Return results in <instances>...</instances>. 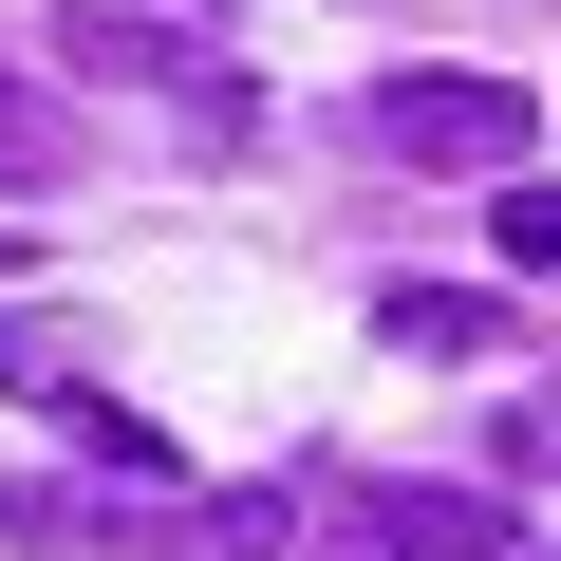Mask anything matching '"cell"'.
Listing matches in <instances>:
<instances>
[{
  "instance_id": "obj_1",
  "label": "cell",
  "mask_w": 561,
  "mask_h": 561,
  "mask_svg": "<svg viewBox=\"0 0 561 561\" xmlns=\"http://www.w3.org/2000/svg\"><path fill=\"white\" fill-rule=\"evenodd\" d=\"M375 131H393L412 169H524V150H542V113H524L505 76H393Z\"/></svg>"
},
{
  "instance_id": "obj_2",
  "label": "cell",
  "mask_w": 561,
  "mask_h": 561,
  "mask_svg": "<svg viewBox=\"0 0 561 561\" xmlns=\"http://www.w3.org/2000/svg\"><path fill=\"white\" fill-rule=\"evenodd\" d=\"M131 561H280V486H187L131 524Z\"/></svg>"
},
{
  "instance_id": "obj_3",
  "label": "cell",
  "mask_w": 561,
  "mask_h": 561,
  "mask_svg": "<svg viewBox=\"0 0 561 561\" xmlns=\"http://www.w3.org/2000/svg\"><path fill=\"white\" fill-rule=\"evenodd\" d=\"M375 561H505V486H375Z\"/></svg>"
},
{
  "instance_id": "obj_4",
  "label": "cell",
  "mask_w": 561,
  "mask_h": 561,
  "mask_svg": "<svg viewBox=\"0 0 561 561\" xmlns=\"http://www.w3.org/2000/svg\"><path fill=\"white\" fill-rule=\"evenodd\" d=\"M375 337H393V356H486V337H505V300H468V280H393Z\"/></svg>"
},
{
  "instance_id": "obj_5",
  "label": "cell",
  "mask_w": 561,
  "mask_h": 561,
  "mask_svg": "<svg viewBox=\"0 0 561 561\" xmlns=\"http://www.w3.org/2000/svg\"><path fill=\"white\" fill-rule=\"evenodd\" d=\"M0 187H76V113L38 76H0Z\"/></svg>"
},
{
  "instance_id": "obj_6",
  "label": "cell",
  "mask_w": 561,
  "mask_h": 561,
  "mask_svg": "<svg viewBox=\"0 0 561 561\" xmlns=\"http://www.w3.org/2000/svg\"><path fill=\"white\" fill-rule=\"evenodd\" d=\"M0 393H57V412H76V393H94V356H76V319H0Z\"/></svg>"
},
{
  "instance_id": "obj_7",
  "label": "cell",
  "mask_w": 561,
  "mask_h": 561,
  "mask_svg": "<svg viewBox=\"0 0 561 561\" xmlns=\"http://www.w3.org/2000/svg\"><path fill=\"white\" fill-rule=\"evenodd\" d=\"M0 542H38V561H57V542H94V505H76V486H0Z\"/></svg>"
},
{
  "instance_id": "obj_8",
  "label": "cell",
  "mask_w": 561,
  "mask_h": 561,
  "mask_svg": "<svg viewBox=\"0 0 561 561\" xmlns=\"http://www.w3.org/2000/svg\"><path fill=\"white\" fill-rule=\"evenodd\" d=\"M505 262H524V280H561V187H505Z\"/></svg>"
},
{
  "instance_id": "obj_9",
  "label": "cell",
  "mask_w": 561,
  "mask_h": 561,
  "mask_svg": "<svg viewBox=\"0 0 561 561\" xmlns=\"http://www.w3.org/2000/svg\"><path fill=\"white\" fill-rule=\"evenodd\" d=\"M486 449H505V468H561V375H542V393H505V431H486Z\"/></svg>"
},
{
  "instance_id": "obj_10",
  "label": "cell",
  "mask_w": 561,
  "mask_h": 561,
  "mask_svg": "<svg viewBox=\"0 0 561 561\" xmlns=\"http://www.w3.org/2000/svg\"><path fill=\"white\" fill-rule=\"evenodd\" d=\"M0 280H20V243H0Z\"/></svg>"
}]
</instances>
